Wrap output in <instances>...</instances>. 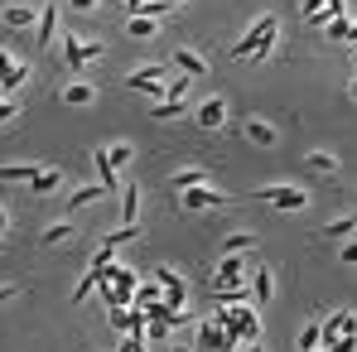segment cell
Wrapping results in <instances>:
<instances>
[{"mask_svg":"<svg viewBox=\"0 0 357 352\" xmlns=\"http://www.w3.org/2000/svg\"><path fill=\"white\" fill-rule=\"evenodd\" d=\"M232 59H237V63H246V59H256V63L275 59V15H261V20L241 34L237 44H232Z\"/></svg>","mask_w":357,"mask_h":352,"instance_id":"obj_1","label":"cell"},{"mask_svg":"<svg viewBox=\"0 0 357 352\" xmlns=\"http://www.w3.org/2000/svg\"><path fill=\"white\" fill-rule=\"evenodd\" d=\"M213 319L227 328L232 352H237V343H256V338H261V319H256V309H246V299H237V304H227V299H222Z\"/></svg>","mask_w":357,"mask_h":352,"instance_id":"obj_2","label":"cell"},{"mask_svg":"<svg viewBox=\"0 0 357 352\" xmlns=\"http://www.w3.org/2000/svg\"><path fill=\"white\" fill-rule=\"evenodd\" d=\"M256 198L261 203H271V208H280V213H304L314 198H309V188H299V183H261L256 188Z\"/></svg>","mask_w":357,"mask_h":352,"instance_id":"obj_3","label":"cell"},{"mask_svg":"<svg viewBox=\"0 0 357 352\" xmlns=\"http://www.w3.org/2000/svg\"><path fill=\"white\" fill-rule=\"evenodd\" d=\"M169 72H174V63H145V68H135V72L126 77V87L150 92V97H165V92H169Z\"/></svg>","mask_w":357,"mask_h":352,"instance_id":"obj_4","label":"cell"},{"mask_svg":"<svg viewBox=\"0 0 357 352\" xmlns=\"http://www.w3.org/2000/svg\"><path fill=\"white\" fill-rule=\"evenodd\" d=\"M232 198L213 183H193V188H178V208L183 213H213V208H227Z\"/></svg>","mask_w":357,"mask_h":352,"instance_id":"obj_5","label":"cell"},{"mask_svg":"<svg viewBox=\"0 0 357 352\" xmlns=\"http://www.w3.org/2000/svg\"><path fill=\"white\" fill-rule=\"evenodd\" d=\"M155 285H160V304H165L169 314H178V309H183V299H188L183 275H178V270H169V266H160V270H155Z\"/></svg>","mask_w":357,"mask_h":352,"instance_id":"obj_6","label":"cell"},{"mask_svg":"<svg viewBox=\"0 0 357 352\" xmlns=\"http://www.w3.org/2000/svg\"><path fill=\"white\" fill-rule=\"evenodd\" d=\"M63 54H68V68L77 72V68H87L92 59H102L107 44H102V39H77V34H68V39H63Z\"/></svg>","mask_w":357,"mask_h":352,"instance_id":"obj_7","label":"cell"},{"mask_svg":"<svg viewBox=\"0 0 357 352\" xmlns=\"http://www.w3.org/2000/svg\"><path fill=\"white\" fill-rule=\"evenodd\" d=\"M193 116H198L203 130H222V125H227V102H222V97H208V102L193 107Z\"/></svg>","mask_w":357,"mask_h":352,"instance_id":"obj_8","label":"cell"},{"mask_svg":"<svg viewBox=\"0 0 357 352\" xmlns=\"http://www.w3.org/2000/svg\"><path fill=\"white\" fill-rule=\"evenodd\" d=\"M241 135H246L256 150H271V145L280 140V135H275V125H271V121H261V116H246V121H241Z\"/></svg>","mask_w":357,"mask_h":352,"instance_id":"obj_9","label":"cell"},{"mask_svg":"<svg viewBox=\"0 0 357 352\" xmlns=\"http://www.w3.org/2000/svg\"><path fill=\"white\" fill-rule=\"evenodd\" d=\"M34 20H39V10H34V5H24V0H15V5H5V10H0V24H5V29H29Z\"/></svg>","mask_w":357,"mask_h":352,"instance_id":"obj_10","label":"cell"},{"mask_svg":"<svg viewBox=\"0 0 357 352\" xmlns=\"http://www.w3.org/2000/svg\"><path fill=\"white\" fill-rule=\"evenodd\" d=\"M275 299V275H271V266H256L251 270V304H271Z\"/></svg>","mask_w":357,"mask_h":352,"instance_id":"obj_11","label":"cell"},{"mask_svg":"<svg viewBox=\"0 0 357 352\" xmlns=\"http://www.w3.org/2000/svg\"><path fill=\"white\" fill-rule=\"evenodd\" d=\"M59 102H68V107H92L97 102V82H68L59 92Z\"/></svg>","mask_w":357,"mask_h":352,"instance_id":"obj_12","label":"cell"},{"mask_svg":"<svg viewBox=\"0 0 357 352\" xmlns=\"http://www.w3.org/2000/svg\"><path fill=\"white\" fill-rule=\"evenodd\" d=\"M198 348H213V352H232V338H227V328L213 319V323H203V333H198Z\"/></svg>","mask_w":357,"mask_h":352,"instance_id":"obj_13","label":"cell"},{"mask_svg":"<svg viewBox=\"0 0 357 352\" xmlns=\"http://www.w3.org/2000/svg\"><path fill=\"white\" fill-rule=\"evenodd\" d=\"M59 5H54V0H49V10H39V20H34V24H39V49H49V44H54V29H59Z\"/></svg>","mask_w":357,"mask_h":352,"instance_id":"obj_14","label":"cell"},{"mask_svg":"<svg viewBox=\"0 0 357 352\" xmlns=\"http://www.w3.org/2000/svg\"><path fill=\"white\" fill-rule=\"evenodd\" d=\"M178 68V72H183V77H203V72H208V63L198 59V54H193V49H174V59H169Z\"/></svg>","mask_w":357,"mask_h":352,"instance_id":"obj_15","label":"cell"},{"mask_svg":"<svg viewBox=\"0 0 357 352\" xmlns=\"http://www.w3.org/2000/svg\"><path fill=\"white\" fill-rule=\"evenodd\" d=\"M304 169H309V174H338V155H328V150H309V155H304Z\"/></svg>","mask_w":357,"mask_h":352,"instance_id":"obj_16","label":"cell"},{"mask_svg":"<svg viewBox=\"0 0 357 352\" xmlns=\"http://www.w3.org/2000/svg\"><path fill=\"white\" fill-rule=\"evenodd\" d=\"M107 193H112V188H107V183L97 178V183H87V188H77V193L68 198V213H77V208H87V203H97V198H107Z\"/></svg>","mask_w":357,"mask_h":352,"instance_id":"obj_17","label":"cell"},{"mask_svg":"<svg viewBox=\"0 0 357 352\" xmlns=\"http://www.w3.org/2000/svg\"><path fill=\"white\" fill-rule=\"evenodd\" d=\"M63 178H68L63 169H49V164H44L39 174L29 178V188H34V193H59V188H63Z\"/></svg>","mask_w":357,"mask_h":352,"instance_id":"obj_18","label":"cell"},{"mask_svg":"<svg viewBox=\"0 0 357 352\" xmlns=\"http://www.w3.org/2000/svg\"><path fill=\"white\" fill-rule=\"evenodd\" d=\"M126 34H130V39H155V34H160V20H145V15H126Z\"/></svg>","mask_w":357,"mask_h":352,"instance_id":"obj_19","label":"cell"},{"mask_svg":"<svg viewBox=\"0 0 357 352\" xmlns=\"http://www.w3.org/2000/svg\"><path fill=\"white\" fill-rule=\"evenodd\" d=\"M73 232H77V222H68V217H63V222H54V227H44V232H39V246H63Z\"/></svg>","mask_w":357,"mask_h":352,"instance_id":"obj_20","label":"cell"},{"mask_svg":"<svg viewBox=\"0 0 357 352\" xmlns=\"http://www.w3.org/2000/svg\"><path fill=\"white\" fill-rule=\"evenodd\" d=\"M44 164H0V183H29Z\"/></svg>","mask_w":357,"mask_h":352,"instance_id":"obj_21","label":"cell"},{"mask_svg":"<svg viewBox=\"0 0 357 352\" xmlns=\"http://www.w3.org/2000/svg\"><path fill=\"white\" fill-rule=\"evenodd\" d=\"M121 217H126V222L140 217V183H126V193H121Z\"/></svg>","mask_w":357,"mask_h":352,"instance_id":"obj_22","label":"cell"},{"mask_svg":"<svg viewBox=\"0 0 357 352\" xmlns=\"http://www.w3.org/2000/svg\"><path fill=\"white\" fill-rule=\"evenodd\" d=\"M102 150H107V160H112V169H126V164H130V160H135V150H130V140H116V145H102Z\"/></svg>","mask_w":357,"mask_h":352,"instance_id":"obj_23","label":"cell"},{"mask_svg":"<svg viewBox=\"0 0 357 352\" xmlns=\"http://www.w3.org/2000/svg\"><path fill=\"white\" fill-rule=\"evenodd\" d=\"M241 251H256V232H232L222 241V256H241Z\"/></svg>","mask_w":357,"mask_h":352,"instance_id":"obj_24","label":"cell"},{"mask_svg":"<svg viewBox=\"0 0 357 352\" xmlns=\"http://www.w3.org/2000/svg\"><path fill=\"white\" fill-rule=\"evenodd\" d=\"M92 160H97V174H102V183H107V188H116V183H121V174L112 169V160H107V150H102V145L92 150Z\"/></svg>","mask_w":357,"mask_h":352,"instance_id":"obj_25","label":"cell"},{"mask_svg":"<svg viewBox=\"0 0 357 352\" xmlns=\"http://www.w3.org/2000/svg\"><path fill=\"white\" fill-rule=\"evenodd\" d=\"M169 183H174V188H193V183H208V169H178V174H169Z\"/></svg>","mask_w":357,"mask_h":352,"instance_id":"obj_26","label":"cell"},{"mask_svg":"<svg viewBox=\"0 0 357 352\" xmlns=\"http://www.w3.org/2000/svg\"><path fill=\"white\" fill-rule=\"evenodd\" d=\"M183 112H188L183 102H160V107H150V116H155V121H178Z\"/></svg>","mask_w":357,"mask_h":352,"instance_id":"obj_27","label":"cell"},{"mask_svg":"<svg viewBox=\"0 0 357 352\" xmlns=\"http://www.w3.org/2000/svg\"><path fill=\"white\" fill-rule=\"evenodd\" d=\"M319 343H324V333H319V323H304V328H299V352L319 348Z\"/></svg>","mask_w":357,"mask_h":352,"instance_id":"obj_28","label":"cell"},{"mask_svg":"<svg viewBox=\"0 0 357 352\" xmlns=\"http://www.w3.org/2000/svg\"><path fill=\"white\" fill-rule=\"evenodd\" d=\"M328 352H357V333H338V338H328Z\"/></svg>","mask_w":357,"mask_h":352,"instance_id":"obj_29","label":"cell"},{"mask_svg":"<svg viewBox=\"0 0 357 352\" xmlns=\"http://www.w3.org/2000/svg\"><path fill=\"white\" fill-rule=\"evenodd\" d=\"M348 24H353L348 15H343V20H328V24H324V34H328V39H348Z\"/></svg>","mask_w":357,"mask_h":352,"instance_id":"obj_30","label":"cell"},{"mask_svg":"<svg viewBox=\"0 0 357 352\" xmlns=\"http://www.w3.org/2000/svg\"><path fill=\"white\" fill-rule=\"evenodd\" d=\"M68 10H73V15H97L102 0H68Z\"/></svg>","mask_w":357,"mask_h":352,"instance_id":"obj_31","label":"cell"},{"mask_svg":"<svg viewBox=\"0 0 357 352\" xmlns=\"http://www.w3.org/2000/svg\"><path fill=\"white\" fill-rule=\"evenodd\" d=\"M20 116V102H10V97H0V125H5V121H15Z\"/></svg>","mask_w":357,"mask_h":352,"instance_id":"obj_32","label":"cell"},{"mask_svg":"<svg viewBox=\"0 0 357 352\" xmlns=\"http://www.w3.org/2000/svg\"><path fill=\"white\" fill-rule=\"evenodd\" d=\"M121 352H145V338H140V333H130V338H121Z\"/></svg>","mask_w":357,"mask_h":352,"instance_id":"obj_33","label":"cell"},{"mask_svg":"<svg viewBox=\"0 0 357 352\" xmlns=\"http://www.w3.org/2000/svg\"><path fill=\"white\" fill-rule=\"evenodd\" d=\"M324 5H328V0H299V10H304V20H309V15H319Z\"/></svg>","mask_w":357,"mask_h":352,"instance_id":"obj_34","label":"cell"},{"mask_svg":"<svg viewBox=\"0 0 357 352\" xmlns=\"http://www.w3.org/2000/svg\"><path fill=\"white\" fill-rule=\"evenodd\" d=\"M112 328H130V314L126 309H112Z\"/></svg>","mask_w":357,"mask_h":352,"instance_id":"obj_35","label":"cell"},{"mask_svg":"<svg viewBox=\"0 0 357 352\" xmlns=\"http://www.w3.org/2000/svg\"><path fill=\"white\" fill-rule=\"evenodd\" d=\"M338 261H343V266H357V241H348V246H343V256H338Z\"/></svg>","mask_w":357,"mask_h":352,"instance_id":"obj_36","label":"cell"},{"mask_svg":"<svg viewBox=\"0 0 357 352\" xmlns=\"http://www.w3.org/2000/svg\"><path fill=\"white\" fill-rule=\"evenodd\" d=\"M15 294H20V285H0V304H10Z\"/></svg>","mask_w":357,"mask_h":352,"instance_id":"obj_37","label":"cell"},{"mask_svg":"<svg viewBox=\"0 0 357 352\" xmlns=\"http://www.w3.org/2000/svg\"><path fill=\"white\" fill-rule=\"evenodd\" d=\"M237 352H266V348H261V338H256V343H237Z\"/></svg>","mask_w":357,"mask_h":352,"instance_id":"obj_38","label":"cell"},{"mask_svg":"<svg viewBox=\"0 0 357 352\" xmlns=\"http://www.w3.org/2000/svg\"><path fill=\"white\" fill-rule=\"evenodd\" d=\"M10 232V213H5V208H0V236Z\"/></svg>","mask_w":357,"mask_h":352,"instance_id":"obj_39","label":"cell"},{"mask_svg":"<svg viewBox=\"0 0 357 352\" xmlns=\"http://www.w3.org/2000/svg\"><path fill=\"white\" fill-rule=\"evenodd\" d=\"M348 39H353V44H357V20H353V24H348Z\"/></svg>","mask_w":357,"mask_h":352,"instance_id":"obj_40","label":"cell"},{"mask_svg":"<svg viewBox=\"0 0 357 352\" xmlns=\"http://www.w3.org/2000/svg\"><path fill=\"white\" fill-rule=\"evenodd\" d=\"M348 97H353V102H357V77H353V82H348Z\"/></svg>","mask_w":357,"mask_h":352,"instance_id":"obj_41","label":"cell"},{"mask_svg":"<svg viewBox=\"0 0 357 352\" xmlns=\"http://www.w3.org/2000/svg\"><path fill=\"white\" fill-rule=\"evenodd\" d=\"M169 352H193V348H188V343H174V348H169Z\"/></svg>","mask_w":357,"mask_h":352,"instance_id":"obj_42","label":"cell"},{"mask_svg":"<svg viewBox=\"0 0 357 352\" xmlns=\"http://www.w3.org/2000/svg\"><path fill=\"white\" fill-rule=\"evenodd\" d=\"M309 352H319V348H309Z\"/></svg>","mask_w":357,"mask_h":352,"instance_id":"obj_43","label":"cell"}]
</instances>
